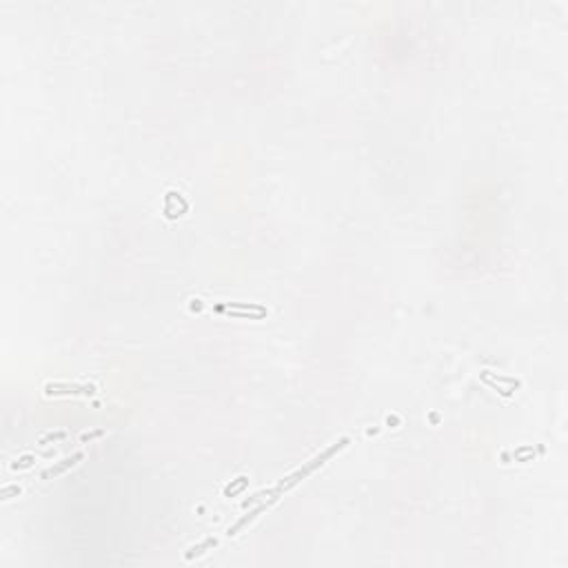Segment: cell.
I'll list each match as a JSON object with an SVG mask.
<instances>
[{"instance_id": "6da1fadb", "label": "cell", "mask_w": 568, "mask_h": 568, "mask_svg": "<svg viewBox=\"0 0 568 568\" xmlns=\"http://www.w3.org/2000/svg\"><path fill=\"white\" fill-rule=\"evenodd\" d=\"M346 446H349V437H342L340 442L331 444V446H329V448H324V451L320 453V455H315V457H313V460H311V462H306L304 466H300V468H298L296 473L287 475V477L282 479V482H277V484H275V486H273V488H267V491H262V493H258V495L249 497V500H246V501H244V504H242V506H244V508H246V506H249V504H253V501L262 500V497H268L267 501H271V504H273V501H275L277 497H282V493L291 491V488L296 486L298 482H302V479H304V477H309V475L313 473L315 468H320V466H322L324 462H329V460H331L333 455H335V453H340L342 448H346Z\"/></svg>"}, {"instance_id": "8992f818", "label": "cell", "mask_w": 568, "mask_h": 568, "mask_svg": "<svg viewBox=\"0 0 568 568\" xmlns=\"http://www.w3.org/2000/svg\"><path fill=\"white\" fill-rule=\"evenodd\" d=\"M218 544L215 539H204L202 544H198V546H193V548H189V553L184 555L187 559H193V557H198V555H202V553H206L209 548H213V546Z\"/></svg>"}, {"instance_id": "3957f363", "label": "cell", "mask_w": 568, "mask_h": 568, "mask_svg": "<svg viewBox=\"0 0 568 568\" xmlns=\"http://www.w3.org/2000/svg\"><path fill=\"white\" fill-rule=\"evenodd\" d=\"M213 311L215 313H222V311H253V313L267 315V306L253 304V302H220V304H213Z\"/></svg>"}, {"instance_id": "30bf717a", "label": "cell", "mask_w": 568, "mask_h": 568, "mask_svg": "<svg viewBox=\"0 0 568 568\" xmlns=\"http://www.w3.org/2000/svg\"><path fill=\"white\" fill-rule=\"evenodd\" d=\"M18 493H20L18 486H5V488H2V497H5V500H7L9 495H18Z\"/></svg>"}, {"instance_id": "ba28073f", "label": "cell", "mask_w": 568, "mask_h": 568, "mask_svg": "<svg viewBox=\"0 0 568 568\" xmlns=\"http://www.w3.org/2000/svg\"><path fill=\"white\" fill-rule=\"evenodd\" d=\"M246 482H249V479H246V477H237V482H235V484H231V486H227V488H224V495H227V497H231V495H235V493H240L242 488L246 486Z\"/></svg>"}, {"instance_id": "9c48e42d", "label": "cell", "mask_w": 568, "mask_h": 568, "mask_svg": "<svg viewBox=\"0 0 568 568\" xmlns=\"http://www.w3.org/2000/svg\"><path fill=\"white\" fill-rule=\"evenodd\" d=\"M33 462H36V457H32V455L20 457V460H16L14 464H11V468H27V466H32Z\"/></svg>"}, {"instance_id": "277c9868", "label": "cell", "mask_w": 568, "mask_h": 568, "mask_svg": "<svg viewBox=\"0 0 568 568\" xmlns=\"http://www.w3.org/2000/svg\"><path fill=\"white\" fill-rule=\"evenodd\" d=\"M82 457H85V455H82V453H76V455H71V457H67V460H63V462H60V464H56V466H51V468H47L45 473L40 475V477H42V479H49V477H54V475H60V473H65V470H67V468H71V466H76L78 462L82 460Z\"/></svg>"}, {"instance_id": "52a82bcc", "label": "cell", "mask_w": 568, "mask_h": 568, "mask_svg": "<svg viewBox=\"0 0 568 568\" xmlns=\"http://www.w3.org/2000/svg\"><path fill=\"white\" fill-rule=\"evenodd\" d=\"M222 315H229V318H240V320H262L267 315L262 313H251V311H222Z\"/></svg>"}, {"instance_id": "8fae6325", "label": "cell", "mask_w": 568, "mask_h": 568, "mask_svg": "<svg viewBox=\"0 0 568 568\" xmlns=\"http://www.w3.org/2000/svg\"><path fill=\"white\" fill-rule=\"evenodd\" d=\"M65 435H67V433H54V435H47V437H42V439H40V444H47V442H51V439H63Z\"/></svg>"}, {"instance_id": "7a4b0ae2", "label": "cell", "mask_w": 568, "mask_h": 568, "mask_svg": "<svg viewBox=\"0 0 568 568\" xmlns=\"http://www.w3.org/2000/svg\"><path fill=\"white\" fill-rule=\"evenodd\" d=\"M45 391L49 395H94L96 386L94 384H47Z\"/></svg>"}, {"instance_id": "5b68a950", "label": "cell", "mask_w": 568, "mask_h": 568, "mask_svg": "<svg viewBox=\"0 0 568 568\" xmlns=\"http://www.w3.org/2000/svg\"><path fill=\"white\" fill-rule=\"evenodd\" d=\"M268 504H271V501H267V504H260L258 508H253V510H251V513H249V515H244V517H240V519H237V522L233 524V526H231V528H229V531H227V535H229V537H233V535H235L237 531H240V528H244L246 524H249V522H253V519L258 517L260 513H264V510L268 508Z\"/></svg>"}]
</instances>
